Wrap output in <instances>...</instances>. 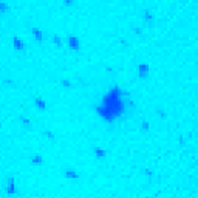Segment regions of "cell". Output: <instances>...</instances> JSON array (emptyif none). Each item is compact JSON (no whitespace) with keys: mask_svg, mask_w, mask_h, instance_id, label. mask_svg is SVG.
Segmentation results:
<instances>
[{"mask_svg":"<svg viewBox=\"0 0 198 198\" xmlns=\"http://www.w3.org/2000/svg\"><path fill=\"white\" fill-rule=\"evenodd\" d=\"M124 91L118 87L110 88L107 93L104 95L101 105L98 107V115L107 122H113L115 119L121 118L122 113L125 112V102L124 99Z\"/></svg>","mask_w":198,"mask_h":198,"instance_id":"6da1fadb","label":"cell"},{"mask_svg":"<svg viewBox=\"0 0 198 198\" xmlns=\"http://www.w3.org/2000/svg\"><path fill=\"white\" fill-rule=\"evenodd\" d=\"M138 68H139V71H141V76H146V74L149 73V67H147V65H142V63H141Z\"/></svg>","mask_w":198,"mask_h":198,"instance_id":"7a4b0ae2","label":"cell"},{"mask_svg":"<svg viewBox=\"0 0 198 198\" xmlns=\"http://www.w3.org/2000/svg\"><path fill=\"white\" fill-rule=\"evenodd\" d=\"M70 45H71V47H76V50H77V47H79V42H77V39H76V37L70 36Z\"/></svg>","mask_w":198,"mask_h":198,"instance_id":"3957f363","label":"cell"}]
</instances>
